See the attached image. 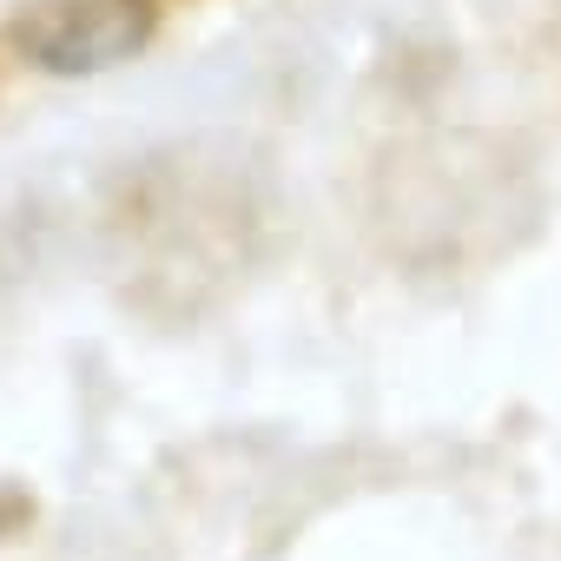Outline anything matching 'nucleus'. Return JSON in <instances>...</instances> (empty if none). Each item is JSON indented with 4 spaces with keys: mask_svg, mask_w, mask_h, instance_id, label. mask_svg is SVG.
<instances>
[{
    "mask_svg": "<svg viewBox=\"0 0 561 561\" xmlns=\"http://www.w3.org/2000/svg\"><path fill=\"white\" fill-rule=\"evenodd\" d=\"M159 27V0H27L14 47L47 73H106Z\"/></svg>",
    "mask_w": 561,
    "mask_h": 561,
    "instance_id": "f257e3e1",
    "label": "nucleus"
}]
</instances>
